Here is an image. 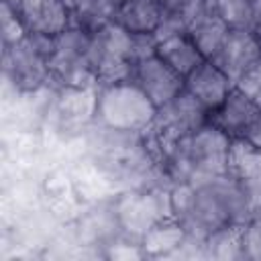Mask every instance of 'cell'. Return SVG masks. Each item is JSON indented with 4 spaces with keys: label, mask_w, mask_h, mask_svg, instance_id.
I'll return each instance as SVG.
<instances>
[{
    "label": "cell",
    "mask_w": 261,
    "mask_h": 261,
    "mask_svg": "<svg viewBox=\"0 0 261 261\" xmlns=\"http://www.w3.org/2000/svg\"><path fill=\"white\" fill-rule=\"evenodd\" d=\"M259 112L261 108L255 102H251L245 94L232 88L224 98V102L208 114V122L220 133H224L228 139L239 141L249 137L251 128L259 118Z\"/></svg>",
    "instance_id": "cell-10"
},
{
    "label": "cell",
    "mask_w": 261,
    "mask_h": 261,
    "mask_svg": "<svg viewBox=\"0 0 261 261\" xmlns=\"http://www.w3.org/2000/svg\"><path fill=\"white\" fill-rule=\"evenodd\" d=\"M130 80L149 96V100L157 108L171 102L184 90V77L155 53L139 59L133 65Z\"/></svg>",
    "instance_id": "cell-7"
},
{
    "label": "cell",
    "mask_w": 261,
    "mask_h": 261,
    "mask_svg": "<svg viewBox=\"0 0 261 261\" xmlns=\"http://www.w3.org/2000/svg\"><path fill=\"white\" fill-rule=\"evenodd\" d=\"M55 37L27 33L20 41L4 47V71L18 90L35 92L51 80L49 61Z\"/></svg>",
    "instance_id": "cell-4"
},
{
    "label": "cell",
    "mask_w": 261,
    "mask_h": 261,
    "mask_svg": "<svg viewBox=\"0 0 261 261\" xmlns=\"http://www.w3.org/2000/svg\"><path fill=\"white\" fill-rule=\"evenodd\" d=\"M251 31L261 37V0H251Z\"/></svg>",
    "instance_id": "cell-21"
},
{
    "label": "cell",
    "mask_w": 261,
    "mask_h": 261,
    "mask_svg": "<svg viewBox=\"0 0 261 261\" xmlns=\"http://www.w3.org/2000/svg\"><path fill=\"white\" fill-rule=\"evenodd\" d=\"M155 55L159 59H163L173 71H177L181 77L190 75L206 57L202 55V51L196 47V43L192 41V37L188 33H179V35H171L167 39L157 41L155 47Z\"/></svg>",
    "instance_id": "cell-14"
},
{
    "label": "cell",
    "mask_w": 261,
    "mask_h": 261,
    "mask_svg": "<svg viewBox=\"0 0 261 261\" xmlns=\"http://www.w3.org/2000/svg\"><path fill=\"white\" fill-rule=\"evenodd\" d=\"M228 22L218 16L214 12V8L210 12H206L204 16H200L188 31V35L192 37V41L196 43V47L202 51V55L206 59H212L214 53L218 51L220 43L224 41L226 33H228Z\"/></svg>",
    "instance_id": "cell-16"
},
{
    "label": "cell",
    "mask_w": 261,
    "mask_h": 261,
    "mask_svg": "<svg viewBox=\"0 0 261 261\" xmlns=\"http://www.w3.org/2000/svg\"><path fill=\"white\" fill-rule=\"evenodd\" d=\"M14 12L24 31L33 35L57 37L73 24L69 0H18Z\"/></svg>",
    "instance_id": "cell-8"
},
{
    "label": "cell",
    "mask_w": 261,
    "mask_h": 261,
    "mask_svg": "<svg viewBox=\"0 0 261 261\" xmlns=\"http://www.w3.org/2000/svg\"><path fill=\"white\" fill-rule=\"evenodd\" d=\"M259 59V35L245 27H230L210 61H214L234 84V80L241 73H245L251 65H255Z\"/></svg>",
    "instance_id": "cell-9"
},
{
    "label": "cell",
    "mask_w": 261,
    "mask_h": 261,
    "mask_svg": "<svg viewBox=\"0 0 261 261\" xmlns=\"http://www.w3.org/2000/svg\"><path fill=\"white\" fill-rule=\"evenodd\" d=\"M161 4H163L165 10H175L181 4V0H161Z\"/></svg>",
    "instance_id": "cell-23"
},
{
    "label": "cell",
    "mask_w": 261,
    "mask_h": 261,
    "mask_svg": "<svg viewBox=\"0 0 261 261\" xmlns=\"http://www.w3.org/2000/svg\"><path fill=\"white\" fill-rule=\"evenodd\" d=\"M230 153L232 139L208 122L177 141L159 163L175 184H196L230 173Z\"/></svg>",
    "instance_id": "cell-1"
},
{
    "label": "cell",
    "mask_w": 261,
    "mask_h": 261,
    "mask_svg": "<svg viewBox=\"0 0 261 261\" xmlns=\"http://www.w3.org/2000/svg\"><path fill=\"white\" fill-rule=\"evenodd\" d=\"M245 141H249V143H251L253 147L261 149V112H259V118H257L255 126L251 128V133H249V137H247Z\"/></svg>",
    "instance_id": "cell-22"
},
{
    "label": "cell",
    "mask_w": 261,
    "mask_h": 261,
    "mask_svg": "<svg viewBox=\"0 0 261 261\" xmlns=\"http://www.w3.org/2000/svg\"><path fill=\"white\" fill-rule=\"evenodd\" d=\"M90 47L92 33L82 29L80 24H71L63 33H59L55 37V51L49 61L51 80L71 88H82L90 82H96Z\"/></svg>",
    "instance_id": "cell-6"
},
{
    "label": "cell",
    "mask_w": 261,
    "mask_h": 261,
    "mask_svg": "<svg viewBox=\"0 0 261 261\" xmlns=\"http://www.w3.org/2000/svg\"><path fill=\"white\" fill-rule=\"evenodd\" d=\"M188 239V232L184 224L175 216H165L157 220L143 237H141V247L147 255L159 257V255H169L171 251L179 249Z\"/></svg>",
    "instance_id": "cell-15"
},
{
    "label": "cell",
    "mask_w": 261,
    "mask_h": 261,
    "mask_svg": "<svg viewBox=\"0 0 261 261\" xmlns=\"http://www.w3.org/2000/svg\"><path fill=\"white\" fill-rule=\"evenodd\" d=\"M0 29H2V45H4V47H6V45H12V43H16V41H20V39L27 35V31H24V27H22L18 14H16L6 2H2Z\"/></svg>",
    "instance_id": "cell-20"
},
{
    "label": "cell",
    "mask_w": 261,
    "mask_h": 261,
    "mask_svg": "<svg viewBox=\"0 0 261 261\" xmlns=\"http://www.w3.org/2000/svg\"><path fill=\"white\" fill-rule=\"evenodd\" d=\"M96 114L112 130L145 133L155 120L157 106L133 80H120L102 84Z\"/></svg>",
    "instance_id": "cell-2"
},
{
    "label": "cell",
    "mask_w": 261,
    "mask_h": 261,
    "mask_svg": "<svg viewBox=\"0 0 261 261\" xmlns=\"http://www.w3.org/2000/svg\"><path fill=\"white\" fill-rule=\"evenodd\" d=\"M234 88L261 108V59L234 80Z\"/></svg>",
    "instance_id": "cell-19"
},
{
    "label": "cell",
    "mask_w": 261,
    "mask_h": 261,
    "mask_svg": "<svg viewBox=\"0 0 261 261\" xmlns=\"http://www.w3.org/2000/svg\"><path fill=\"white\" fill-rule=\"evenodd\" d=\"M212 8L228 27L251 29V0H212Z\"/></svg>",
    "instance_id": "cell-17"
},
{
    "label": "cell",
    "mask_w": 261,
    "mask_h": 261,
    "mask_svg": "<svg viewBox=\"0 0 261 261\" xmlns=\"http://www.w3.org/2000/svg\"><path fill=\"white\" fill-rule=\"evenodd\" d=\"M243 257L249 259H261V210H255V214L243 224Z\"/></svg>",
    "instance_id": "cell-18"
},
{
    "label": "cell",
    "mask_w": 261,
    "mask_h": 261,
    "mask_svg": "<svg viewBox=\"0 0 261 261\" xmlns=\"http://www.w3.org/2000/svg\"><path fill=\"white\" fill-rule=\"evenodd\" d=\"M163 14L161 0H126L116 12V22L130 35H155Z\"/></svg>",
    "instance_id": "cell-13"
},
{
    "label": "cell",
    "mask_w": 261,
    "mask_h": 261,
    "mask_svg": "<svg viewBox=\"0 0 261 261\" xmlns=\"http://www.w3.org/2000/svg\"><path fill=\"white\" fill-rule=\"evenodd\" d=\"M232 88V80L210 59H204L190 75L184 77V90L196 98L208 110V114L224 102Z\"/></svg>",
    "instance_id": "cell-12"
},
{
    "label": "cell",
    "mask_w": 261,
    "mask_h": 261,
    "mask_svg": "<svg viewBox=\"0 0 261 261\" xmlns=\"http://www.w3.org/2000/svg\"><path fill=\"white\" fill-rule=\"evenodd\" d=\"M204 124H208V110L181 90L171 102L157 108L153 124L145 130L151 153L159 161L177 141L200 130Z\"/></svg>",
    "instance_id": "cell-3"
},
{
    "label": "cell",
    "mask_w": 261,
    "mask_h": 261,
    "mask_svg": "<svg viewBox=\"0 0 261 261\" xmlns=\"http://www.w3.org/2000/svg\"><path fill=\"white\" fill-rule=\"evenodd\" d=\"M118 216H120V224L124 226V230L137 237H143L157 220L165 216H173L169 194L165 196V200L153 192L128 194L118 208Z\"/></svg>",
    "instance_id": "cell-11"
},
{
    "label": "cell",
    "mask_w": 261,
    "mask_h": 261,
    "mask_svg": "<svg viewBox=\"0 0 261 261\" xmlns=\"http://www.w3.org/2000/svg\"><path fill=\"white\" fill-rule=\"evenodd\" d=\"M259 49H261V37H259Z\"/></svg>",
    "instance_id": "cell-24"
},
{
    "label": "cell",
    "mask_w": 261,
    "mask_h": 261,
    "mask_svg": "<svg viewBox=\"0 0 261 261\" xmlns=\"http://www.w3.org/2000/svg\"><path fill=\"white\" fill-rule=\"evenodd\" d=\"M90 59L96 82L110 84L130 80L135 65V35L124 31L116 20L100 27L92 33Z\"/></svg>",
    "instance_id": "cell-5"
}]
</instances>
